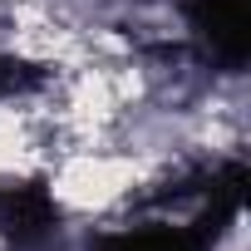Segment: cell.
<instances>
[{"label":"cell","instance_id":"1","mask_svg":"<svg viewBox=\"0 0 251 251\" xmlns=\"http://www.w3.org/2000/svg\"><path fill=\"white\" fill-rule=\"evenodd\" d=\"M192 20H197V30L212 40V50H217L226 64H241V59H246V45H251L246 0H197V5H192Z\"/></svg>","mask_w":251,"mask_h":251},{"label":"cell","instance_id":"2","mask_svg":"<svg viewBox=\"0 0 251 251\" xmlns=\"http://www.w3.org/2000/svg\"><path fill=\"white\" fill-rule=\"evenodd\" d=\"M207 231L192 226H138V231H113L99 251H202Z\"/></svg>","mask_w":251,"mask_h":251}]
</instances>
